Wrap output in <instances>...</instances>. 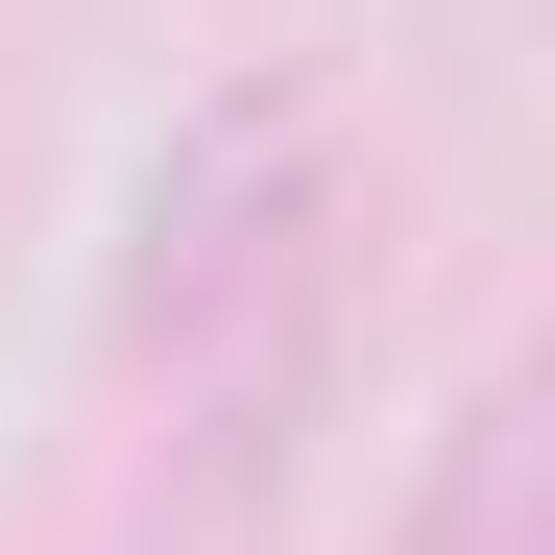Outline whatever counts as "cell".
I'll return each mask as SVG.
<instances>
[{
    "mask_svg": "<svg viewBox=\"0 0 555 555\" xmlns=\"http://www.w3.org/2000/svg\"><path fill=\"white\" fill-rule=\"evenodd\" d=\"M338 98L314 73H242V98H194V145L145 169V266H121V314L169 362V411L218 435V483H266L314 411V362H338Z\"/></svg>",
    "mask_w": 555,
    "mask_h": 555,
    "instance_id": "1",
    "label": "cell"
}]
</instances>
